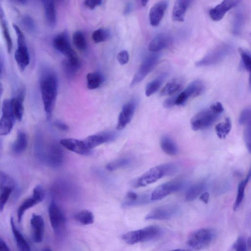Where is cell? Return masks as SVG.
<instances>
[{
	"label": "cell",
	"instance_id": "cell-54",
	"mask_svg": "<svg viewBox=\"0 0 251 251\" xmlns=\"http://www.w3.org/2000/svg\"><path fill=\"white\" fill-rule=\"evenodd\" d=\"M24 20L25 21V24L26 25V26L30 28L33 27V23L30 18L26 17L25 18Z\"/></svg>",
	"mask_w": 251,
	"mask_h": 251
},
{
	"label": "cell",
	"instance_id": "cell-49",
	"mask_svg": "<svg viewBox=\"0 0 251 251\" xmlns=\"http://www.w3.org/2000/svg\"><path fill=\"white\" fill-rule=\"evenodd\" d=\"M209 107L215 112L220 114L224 111V107L222 103L220 102L212 103L210 105Z\"/></svg>",
	"mask_w": 251,
	"mask_h": 251
},
{
	"label": "cell",
	"instance_id": "cell-14",
	"mask_svg": "<svg viewBox=\"0 0 251 251\" xmlns=\"http://www.w3.org/2000/svg\"><path fill=\"white\" fill-rule=\"evenodd\" d=\"M15 183L13 179L3 172L0 173V212L4 206L15 188Z\"/></svg>",
	"mask_w": 251,
	"mask_h": 251
},
{
	"label": "cell",
	"instance_id": "cell-56",
	"mask_svg": "<svg viewBox=\"0 0 251 251\" xmlns=\"http://www.w3.org/2000/svg\"><path fill=\"white\" fill-rule=\"evenodd\" d=\"M3 85L1 81H0V98L1 97V95L2 94V93L3 92Z\"/></svg>",
	"mask_w": 251,
	"mask_h": 251
},
{
	"label": "cell",
	"instance_id": "cell-1",
	"mask_svg": "<svg viewBox=\"0 0 251 251\" xmlns=\"http://www.w3.org/2000/svg\"><path fill=\"white\" fill-rule=\"evenodd\" d=\"M40 86L44 108L47 116L50 118L55 106L57 94V80L55 74L46 73L40 79Z\"/></svg>",
	"mask_w": 251,
	"mask_h": 251
},
{
	"label": "cell",
	"instance_id": "cell-51",
	"mask_svg": "<svg viewBox=\"0 0 251 251\" xmlns=\"http://www.w3.org/2000/svg\"><path fill=\"white\" fill-rule=\"evenodd\" d=\"M0 251H10L5 242L0 237Z\"/></svg>",
	"mask_w": 251,
	"mask_h": 251
},
{
	"label": "cell",
	"instance_id": "cell-45",
	"mask_svg": "<svg viewBox=\"0 0 251 251\" xmlns=\"http://www.w3.org/2000/svg\"><path fill=\"white\" fill-rule=\"evenodd\" d=\"M128 163L129 160L127 158L119 159L108 163L106 169L109 171H114L126 166Z\"/></svg>",
	"mask_w": 251,
	"mask_h": 251
},
{
	"label": "cell",
	"instance_id": "cell-42",
	"mask_svg": "<svg viewBox=\"0 0 251 251\" xmlns=\"http://www.w3.org/2000/svg\"><path fill=\"white\" fill-rule=\"evenodd\" d=\"M230 248L233 251H248L247 240L243 236H239Z\"/></svg>",
	"mask_w": 251,
	"mask_h": 251
},
{
	"label": "cell",
	"instance_id": "cell-24",
	"mask_svg": "<svg viewBox=\"0 0 251 251\" xmlns=\"http://www.w3.org/2000/svg\"><path fill=\"white\" fill-rule=\"evenodd\" d=\"M193 2L192 0H178L176 1L172 10V18L174 20L182 22L189 6Z\"/></svg>",
	"mask_w": 251,
	"mask_h": 251
},
{
	"label": "cell",
	"instance_id": "cell-17",
	"mask_svg": "<svg viewBox=\"0 0 251 251\" xmlns=\"http://www.w3.org/2000/svg\"><path fill=\"white\" fill-rule=\"evenodd\" d=\"M60 145L71 151L80 155H89L92 150L88 149L83 140L74 138H64L60 141Z\"/></svg>",
	"mask_w": 251,
	"mask_h": 251
},
{
	"label": "cell",
	"instance_id": "cell-9",
	"mask_svg": "<svg viewBox=\"0 0 251 251\" xmlns=\"http://www.w3.org/2000/svg\"><path fill=\"white\" fill-rule=\"evenodd\" d=\"M185 183L184 180L178 179L164 182L153 191L150 197L151 200H160L168 195L182 189Z\"/></svg>",
	"mask_w": 251,
	"mask_h": 251
},
{
	"label": "cell",
	"instance_id": "cell-34",
	"mask_svg": "<svg viewBox=\"0 0 251 251\" xmlns=\"http://www.w3.org/2000/svg\"><path fill=\"white\" fill-rule=\"evenodd\" d=\"M251 172L250 170L246 177L238 184L236 199L233 204V210L236 211L241 204L244 197L245 190L251 178Z\"/></svg>",
	"mask_w": 251,
	"mask_h": 251
},
{
	"label": "cell",
	"instance_id": "cell-26",
	"mask_svg": "<svg viewBox=\"0 0 251 251\" xmlns=\"http://www.w3.org/2000/svg\"><path fill=\"white\" fill-rule=\"evenodd\" d=\"M45 16L47 24L51 27L55 25L56 23V14L54 1L46 0L43 1Z\"/></svg>",
	"mask_w": 251,
	"mask_h": 251
},
{
	"label": "cell",
	"instance_id": "cell-3",
	"mask_svg": "<svg viewBox=\"0 0 251 251\" xmlns=\"http://www.w3.org/2000/svg\"><path fill=\"white\" fill-rule=\"evenodd\" d=\"M161 233V230L159 227L156 226H149L126 233L122 235V238L127 244L133 245L156 238Z\"/></svg>",
	"mask_w": 251,
	"mask_h": 251
},
{
	"label": "cell",
	"instance_id": "cell-43",
	"mask_svg": "<svg viewBox=\"0 0 251 251\" xmlns=\"http://www.w3.org/2000/svg\"><path fill=\"white\" fill-rule=\"evenodd\" d=\"M251 109L250 106L246 107L241 111L238 120L240 125H247L251 123Z\"/></svg>",
	"mask_w": 251,
	"mask_h": 251
},
{
	"label": "cell",
	"instance_id": "cell-15",
	"mask_svg": "<svg viewBox=\"0 0 251 251\" xmlns=\"http://www.w3.org/2000/svg\"><path fill=\"white\" fill-rule=\"evenodd\" d=\"M52 44L54 49L67 58L77 54L72 48L66 32H62L56 35L53 39Z\"/></svg>",
	"mask_w": 251,
	"mask_h": 251
},
{
	"label": "cell",
	"instance_id": "cell-50",
	"mask_svg": "<svg viewBox=\"0 0 251 251\" xmlns=\"http://www.w3.org/2000/svg\"><path fill=\"white\" fill-rule=\"evenodd\" d=\"M176 97V96H173L166 99L163 103L164 107L167 108H170L174 106L175 105Z\"/></svg>",
	"mask_w": 251,
	"mask_h": 251
},
{
	"label": "cell",
	"instance_id": "cell-21",
	"mask_svg": "<svg viewBox=\"0 0 251 251\" xmlns=\"http://www.w3.org/2000/svg\"><path fill=\"white\" fill-rule=\"evenodd\" d=\"M32 238L36 243L41 242L44 237L45 224L42 216L33 213L30 219Z\"/></svg>",
	"mask_w": 251,
	"mask_h": 251
},
{
	"label": "cell",
	"instance_id": "cell-6",
	"mask_svg": "<svg viewBox=\"0 0 251 251\" xmlns=\"http://www.w3.org/2000/svg\"><path fill=\"white\" fill-rule=\"evenodd\" d=\"M13 26L17 35V48L14 54L15 59L19 68L24 70L30 61L25 39L21 28L16 24H13Z\"/></svg>",
	"mask_w": 251,
	"mask_h": 251
},
{
	"label": "cell",
	"instance_id": "cell-22",
	"mask_svg": "<svg viewBox=\"0 0 251 251\" xmlns=\"http://www.w3.org/2000/svg\"><path fill=\"white\" fill-rule=\"evenodd\" d=\"M172 43V38L166 33L161 32L157 34L150 42L149 50L152 52H157L168 48Z\"/></svg>",
	"mask_w": 251,
	"mask_h": 251
},
{
	"label": "cell",
	"instance_id": "cell-4",
	"mask_svg": "<svg viewBox=\"0 0 251 251\" xmlns=\"http://www.w3.org/2000/svg\"><path fill=\"white\" fill-rule=\"evenodd\" d=\"M216 236L214 229L202 228L192 233L189 236L187 244L196 250H203L208 247Z\"/></svg>",
	"mask_w": 251,
	"mask_h": 251
},
{
	"label": "cell",
	"instance_id": "cell-10",
	"mask_svg": "<svg viewBox=\"0 0 251 251\" xmlns=\"http://www.w3.org/2000/svg\"><path fill=\"white\" fill-rule=\"evenodd\" d=\"M16 120L10 99L4 100L2 105V115L0 119V136L8 134L12 129Z\"/></svg>",
	"mask_w": 251,
	"mask_h": 251
},
{
	"label": "cell",
	"instance_id": "cell-53",
	"mask_svg": "<svg viewBox=\"0 0 251 251\" xmlns=\"http://www.w3.org/2000/svg\"><path fill=\"white\" fill-rule=\"evenodd\" d=\"M209 199V194L207 192H204L200 196V199L205 203H207Z\"/></svg>",
	"mask_w": 251,
	"mask_h": 251
},
{
	"label": "cell",
	"instance_id": "cell-39",
	"mask_svg": "<svg viewBox=\"0 0 251 251\" xmlns=\"http://www.w3.org/2000/svg\"><path fill=\"white\" fill-rule=\"evenodd\" d=\"M73 42L74 46L79 50L84 51L87 48V43L83 33L76 31L73 35Z\"/></svg>",
	"mask_w": 251,
	"mask_h": 251
},
{
	"label": "cell",
	"instance_id": "cell-30",
	"mask_svg": "<svg viewBox=\"0 0 251 251\" xmlns=\"http://www.w3.org/2000/svg\"><path fill=\"white\" fill-rule=\"evenodd\" d=\"M160 146L162 151L168 155H176L178 153V148L176 144L168 135L162 136Z\"/></svg>",
	"mask_w": 251,
	"mask_h": 251
},
{
	"label": "cell",
	"instance_id": "cell-37",
	"mask_svg": "<svg viewBox=\"0 0 251 251\" xmlns=\"http://www.w3.org/2000/svg\"><path fill=\"white\" fill-rule=\"evenodd\" d=\"M231 128V122L230 119L227 117L224 122L217 124L215 129L218 137L220 139H225L228 134Z\"/></svg>",
	"mask_w": 251,
	"mask_h": 251
},
{
	"label": "cell",
	"instance_id": "cell-8",
	"mask_svg": "<svg viewBox=\"0 0 251 251\" xmlns=\"http://www.w3.org/2000/svg\"><path fill=\"white\" fill-rule=\"evenodd\" d=\"M160 55L154 53L147 56L143 61L130 83L133 87L141 82L154 68L159 62Z\"/></svg>",
	"mask_w": 251,
	"mask_h": 251
},
{
	"label": "cell",
	"instance_id": "cell-55",
	"mask_svg": "<svg viewBox=\"0 0 251 251\" xmlns=\"http://www.w3.org/2000/svg\"><path fill=\"white\" fill-rule=\"evenodd\" d=\"M131 10H132V4H131V3H127L126 4V6L125 9H124V14H125V15L127 14L128 13L130 12Z\"/></svg>",
	"mask_w": 251,
	"mask_h": 251
},
{
	"label": "cell",
	"instance_id": "cell-18",
	"mask_svg": "<svg viewBox=\"0 0 251 251\" xmlns=\"http://www.w3.org/2000/svg\"><path fill=\"white\" fill-rule=\"evenodd\" d=\"M136 105L131 101L126 103L123 107L118 117L116 128L121 130L131 121L135 112Z\"/></svg>",
	"mask_w": 251,
	"mask_h": 251
},
{
	"label": "cell",
	"instance_id": "cell-7",
	"mask_svg": "<svg viewBox=\"0 0 251 251\" xmlns=\"http://www.w3.org/2000/svg\"><path fill=\"white\" fill-rule=\"evenodd\" d=\"M221 114L210 107L197 113L191 120L192 128L195 131L206 128L213 125Z\"/></svg>",
	"mask_w": 251,
	"mask_h": 251
},
{
	"label": "cell",
	"instance_id": "cell-20",
	"mask_svg": "<svg viewBox=\"0 0 251 251\" xmlns=\"http://www.w3.org/2000/svg\"><path fill=\"white\" fill-rule=\"evenodd\" d=\"M168 5L167 1L160 0L154 3L151 7L149 12V20L152 26H156L159 24Z\"/></svg>",
	"mask_w": 251,
	"mask_h": 251
},
{
	"label": "cell",
	"instance_id": "cell-25",
	"mask_svg": "<svg viewBox=\"0 0 251 251\" xmlns=\"http://www.w3.org/2000/svg\"><path fill=\"white\" fill-rule=\"evenodd\" d=\"M206 187L207 182L204 180L193 184L186 191L185 196V201H193L204 192Z\"/></svg>",
	"mask_w": 251,
	"mask_h": 251
},
{
	"label": "cell",
	"instance_id": "cell-35",
	"mask_svg": "<svg viewBox=\"0 0 251 251\" xmlns=\"http://www.w3.org/2000/svg\"><path fill=\"white\" fill-rule=\"evenodd\" d=\"M27 144L26 135L23 132L19 131L13 145V151L16 154H20L26 150Z\"/></svg>",
	"mask_w": 251,
	"mask_h": 251
},
{
	"label": "cell",
	"instance_id": "cell-29",
	"mask_svg": "<svg viewBox=\"0 0 251 251\" xmlns=\"http://www.w3.org/2000/svg\"><path fill=\"white\" fill-rule=\"evenodd\" d=\"M0 25L2 33L4 38L7 50L10 52L12 48V41L7 25V22L4 12L0 4Z\"/></svg>",
	"mask_w": 251,
	"mask_h": 251
},
{
	"label": "cell",
	"instance_id": "cell-59",
	"mask_svg": "<svg viewBox=\"0 0 251 251\" xmlns=\"http://www.w3.org/2000/svg\"><path fill=\"white\" fill-rule=\"evenodd\" d=\"M42 251H52L49 248H45Z\"/></svg>",
	"mask_w": 251,
	"mask_h": 251
},
{
	"label": "cell",
	"instance_id": "cell-27",
	"mask_svg": "<svg viewBox=\"0 0 251 251\" xmlns=\"http://www.w3.org/2000/svg\"><path fill=\"white\" fill-rule=\"evenodd\" d=\"M23 92H20L18 95L10 99L13 114L16 120L21 121L24 115V99Z\"/></svg>",
	"mask_w": 251,
	"mask_h": 251
},
{
	"label": "cell",
	"instance_id": "cell-31",
	"mask_svg": "<svg viewBox=\"0 0 251 251\" xmlns=\"http://www.w3.org/2000/svg\"><path fill=\"white\" fill-rule=\"evenodd\" d=\"M167 75L168 73H162L149 82L145 88L146 96L150 97L155 93L159 89Z\"/></svg>",
	"mask_w": 251,
	"mask_h": 251
},
{
	"label": "cell",
	"instance_id": "cell-57",
	"mask_svg": "<svg viewBox=\"0 0 251 251\" xmlns=\"http://www.w3.org/2000/svg\"><path fill=\"white\" fill-rule=\"evenodd\" d=\"M148 0H142L141 1V4L142 6H146L148 3Z\"/></svg>",
	"mask_w": 251,
	"mask_h": 251
},
{
	"label": "cell",
	"instance_id": "cell-19",
	"mask_svg": "<svg viewBox=\"0 0 251 251\" xmlns=\"http://www.w3.org/2000/svg\"><path fill=\"white\" fill-rule=\"evenodd\" d=\"M240 1L236 0L223 1L221 3L209 10V15L210 17L215 21L221 20L226 12L237 5Z\"/></svg>",
	"mask_w": 251,
	"mask_h": 251
},
{
	"label": "cell",
	"instance_id": "cell-12",
	"mask_svg": "<svg viewBox=\"0 0 251 251\" xmlns=\"http://www.w3.org/2000/svg\"><path fill=\"white\" fill-rule=\"evenodd\" d=\"M179 207L176 204H169L157 207L152 210L145 217L146 220H168L178 214Z\"/></svg>",
	"mask_w": 251,
	"mask_h": 251
},
{
	"label": "cell",
	"instance_id": "cell-41",
	"mask_svg": "<svg viewBox=\"0 0 251 251\" xmlns=\"http://www.w3.org/2000/svg\"><path fill=\"white\" fill-rule=\"evenodd\" d=\"M244 19L242 11L239 10L236 13L233 23V32L235 34H238L241 32L244 23Z\"/></svg>",
	"mask_w": 251,
	"mask_h": 251
},
{
	"label": "cell",
	"instance_id": "cell-32",
	"mask_svg": "<svg viewBox=\"0 0 251 251\" xmlns=\"http://www.w3.org/2000/svg\"><path fill=\"white\" fill-rule=\"evenodd\" d=\"M183 81L180 78H174L169 81L160 91L161 96L172 95L177 93L182 87Z\"/></svg>",
	"mask_w": 251,
	"mask_h": 251
},
{
	"label": "cell",
	"instance_id": "cell-46",
	"mask_svg": "<svg viewBox=\"0 0 251 251\" xmlns=\"http://www.w3.org/2000/svg\"><path fill=\"white\" fill-rule=\"evenodd\" d=\"M244 139L247 148L250 153L251 151V123L246 125L244 131Z\"/></svg>",
	"mask_w": 251,
	"mask_h": 251
},
{
	"label": "cell",
	"instance_id": "cell-23",
	"mask_svg": "<svg viewBox=\"0 0 251 251\" xmlns=\"http://www.w3.org/2000/svg\"><path fill=\"white\" fill-rule=\"evenodd\" d=\"M49 215L52 227L56 229L65 221L64 216L54 200H52L49 207Z\"/></svg>",
	"mask_w": 251,
	"mask_h": 251
},
{
	"label": "cell",
	"instance_id": "cell-60",
	"mask_svg": "<svg viewBox=\"0 0 251 251\" xmlns=\"http://www.w3.org/2000/svg\"><path fill=\"white\" fill-rule=\"evenodd\" d=\"M1 74V68H0V75Z\"/></svg>",
	"mask_w": 251,
	"mask_h": 251
},
{
	"label": "cell",
	"instance_id": "cell-52",
	"mask_svg": "<svg viewBox=\"0 0 251 251\" xmlns=\"http://www.w3.org/2000/svg\"><path fill=\"white\" fill-rule=\"evenodd\" d=\"M55 125L60 129L64 131H67L69 129V127L65 123L60 121H57L55 123Z\"/></svg>",
	"mask_w": 251,
	"mask_h": 251
},
{
	"label": "cell",
	"instance_id": "cell-38",
	"mask_svg": "<svg viewBox=\"0 0 251 251\" xmlns=\"http://www.w3.org/2000/svg\"><path fill=\"white\" fill-rule=\"evenodd\" d=\"M75 219L82 225H87L94 222V216L93 213L89 210H83L76 214Z\"/></svg>",
	"mask_w": 251,
	"mask_h": 251
},
{
	"label": "cell",
	"instance_id": "cell-5",
	"mask_svg": "<svg viewBox=\"0 0 251 251\" xmlns=\"http://www.w3.org/2000/svg\"><path fill=\"white\" fill-rule=\"evenodd\" d=\"M231 46L226 43L218 45L208 51L202 58L195 63L197 67L208 66L222 61L231 51Z\"/></svg>",
	"mask_w": 251,
	"mask_h": 251
},
{
	"label": "cell",
	"instance_id": "cell-58",
	"mask_svg": "<svg viewBox=\"0 0 251 251\" xmlns=\"http://www.w3.org/2000/svg\"><path fill=\"white\" fill-rule=\"evenodd\" d=\"M191 251L182 250V249H176V250H171V251Z\"/></svg>",
	"mask_w": 251,
	"mask_h": 251
},
{
	"label": "cell",
	"instance_id": "cell-40",
	"mask_svg": "<svg viewBox=\"0 0 251 251\" xmlns=\"http://www.w3.org/2000/svg\"><path fill=\"white\" fill-rule=\"evenodd\" d=\"M109 36L110 33L107 29L100 28L92 33V39L95 43H99L106 41Z\"/></svg>",
	"mask_w": 251,
	"mask_h": 251
},
{
	"label": "cell",
	"instance_id": "cell-33",
	"mask_svg": "<svg viewBox=\"0 0 251 251\" xmlns=\"http://www.w3.org/2000/svg\"><path fill=\"white\" fill-rule=\"evenodd\" d=\"M50 163L53 166H60L64 160V153L61 146L54 144L52 145L49 155Z\"/></svg>",
	"mask_w": 251,
	"mask_h": 251
},
{
	"label": "cell",
	"instance_id": "cell-11",
	"mask_svg": "<svg viewBox=\"0 0 251 251\" xmlns=\"http://www.w3.org/2000/svg\"><path fill=\"white\" fill-rule=\"evenodd\" d=\"M45 196V190L42 186L37 185L35 187L32 196L25 200L18 209L17 217L19 223L21 222L25 212L42 201L44 199Z\"/></svg>",
	"mask_w": 251,
	"mask_h": 251
},
{
	"label": "cell",
	"instance_id": "cell-2",
	"mask_svg": "<svg viewBox=\"0 0 251 251\" xmlns=\"http://www.w3.org/2000/svg\"><path fill=\"white\" fill-rule=\"evenodd\" d=\"M177 170V166L172 163H163L154 166L139 177L134 183V186L135 187L146 186L164 176L175 174Z\"/></svg>",
	"mask_w": 251,
	"mask_h": 251
},
{
	"label": "cell",
	"instance_id": "cell-47",
	"mask_svg": "<svg viewBox=\"0 0 251 251\" xmlns=\"http://www.w3.org/2000/svg\"><path fill=\"white\" fill-rule=\"evenodd\" d=\"M118 62L122 65L128 63L129 60V54L126 50H123L119 52L117 55Z\"/></svg>",
	"mask_w": 251,
	"mask_h": 251
},
{
	"label": "cell",
	"instance_id": "cell-16",
	"mask_svg": "<svg viewBox=\"0 0 251 251\" xmlns=\"http://www.w3.org/2000/svg\"><path fill=\"white\" fill-rule=\"evenodd\" d=\"M115 134L112 132H102L88 136L83 141L86 147L92 150L95 147L111 141L115 138Z\"/></svg>",
	"mask_w": 251,
	"mask_h": 251
},
{
	"label": "cell",
	"instance_id": "cell-48",
	"mask_svg": "<svg viewBox=\"0 0 251 251\" xmlns=\"http://www.w3.org/2000/svg\"><path fill=\"white\" fill-rule=\"evenodd\" d=\"M102 1L101 0H87L84 1V5L90 9L93 10L100 5Z\"/></svg>",
	"mask_w": 251,
	"mask_h": 251
},
{
	"label": "cell",
	"instance_id": "cell-36",
	"mask_svg": "<svg viewBox=\"0 0 251 251\" xmlns=\"http://www.w3.org/2000/svg\"><path fill=\"white\" fill-rule=\"evenodd\" d=\"M87 86L93 90L99 87L103 81L102 75L98 72H91L86 75Z\"/></svg>",
	"mask_w": 251,
	"mask_h": 251
},
{
	"label": "cell",
	"instance_id": "cell-44",
	"mask_svg": "<svg viewBox=\"0 0 251 251\" xmlns=\"http://www.w3.org/2000/svg\"><path fill=\"white\" fill-rule=\"evenodd\" d=\"M238 50L240 53L244 68L246 71L250 72L251 71V58L250 53L241 48H239Z\"/></svg>",
	"mask_w": 251,
	"mask_h": 251
},
{
	"label": "cell",
	"instance_id": "cell-13",
	"mask_svg": "<svg viewBox=\"0 0 251 251\" xmlns=\"http://www.w3.org/2000/svg\"><path fill=\"white\" fill-rule=\"evenodd\" d=\"M204 88V84L201 80L197 79L192 82L183 91L176 96L175 105H183L189 99L196 97L202 94Z\"/></svg>",
	"mask_w": 251,
	"mask_h": 251
},
{
	"label": "cell",
	"instance_id": "cell-28",
	"mask_svg": "<svg viewBox=\"0 0 251 251\" xmlns=\"http://www.w3.org/2000/svg\"><path fill=\"white\" fill-rule=\"evenodd\" d=\"M11 229L17 246L20 251H31L30 247L23 234L16 227L13 218L10 221Z\"/></svg>",
	"mask_w": 251,
	"mask_h": 251
}]
</instances>
